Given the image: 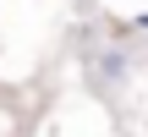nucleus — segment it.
Returning <instances> with one entry per match:
<instances>
[{
    "mask_svg": "<svg viewBox=\"0 0 148 137\" xmlns=\"http://www.w3.org/2000/svg\"><path fill=\"white\" fill-rule=\"evenodd\" d=\"M93 66H99V77H104V82H126V66H132V60H126V49H99V60H93Z\"/></svg>",
    "mask_w": 148,
    "mask_h": 137,
    "instance_id": "nucleus-1",
    "label": "nucleus"
},
{
    "mask_svg": "<svg viewBox=\"0 0 148 137\" xmlns=\"http://www.w3.org/2000/svg\"><path fill=\"white\" fill-rule=\"evenodd\" d=\"M137 27H143V33H148V11H143V16H137Z\"/></svg>",
    "mask_w": 148,
    "mask_h": 137,
    "instance_id": "nucleus-2",
    "label": "nucleus"
}]
</instances>
